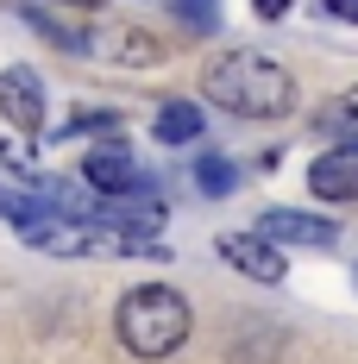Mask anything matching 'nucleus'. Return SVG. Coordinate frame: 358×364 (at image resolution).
Returning a JSON list of instances; mask_svg holds the SVG:
<instances>
[{
  "instance_id": "1",
  "label": "nucleus",
  "mask_w": 358,
  "mask_h": 364,
  "mask_svg": "<svg viewBox=\"0 0 358 364\" xmlns=\"http://www.w3.org/2000/svg\"><path fill=\"white\" fill-rule=\"evenodd\" d=\"M201 95L233 119H283L295 113V75L264 50H226L201 70Z\"/></svg>"
},
{
  "instance_id": "2",
  "label": "nucleus",
  "mask_w": 358,
  "mask_h": 364,
  "mask_svg": "<svg viewBox=\"0 0 358 364\" xmlns=\"http://www.w3.org/2000/svg\"><path fill=\"white\" fill-rule=\"evenodd\" d=\"M113 333H120V346L132 352V358L157 364L182 352L189 346V333H195V308H189V295L177 283H139V289L120 295V308H113Z\"/></svg>"
},
{
  "instance_id": "3",
  "label": "nucleus",
  "mask_w": 358,
  "mask_h": 364,
  "mask_svg": "<svg viewBox=\"0 0 358 364\" xmlns=\"http://www.w3.org/2000/svg\"><path fill=\"white\" fill-rule=\"evenodd\" d=\"M0 119L19 126L26 139L44 132V75H38V70H26V63L0 70Z\"/></svg>"
},
{
  "instance_id": "4",
  "label": "nucleus",
  "mask_w": 358,
  "mask_h": 364,
  "mask_svg": "<svg viewBox=\"0 0 358 364\" xmlns=\"http://www.w3.org/2000/svg\"><path fill=\"white\" fill-rule=\"evenodd\" d=\"M251 232L270 239V245H339V220L302 214V208H270V214H258Z\"/></svg>"
},
{
  "instance_id": "5",
  "label": "nucleus",
  "mask_w": 358,
  "mask_h": 364,
  "mask_svg": "<svg viewBox=\"0 0 358 364\" xmlns=\"http://www.w3.org/2000/svg\"><path fill=\"white\" fill-rule=\"evenodd\" d=\"M239 277H251V283H283L289 277V257L270 245V239H258V232H220V245H214Z\"/></svg>"
},
{
  "instance_id": "6",
  "label": "nucleus",
  "mask_w": 358,
  "mask_h": 364,
  "mask_svg": "<svg viewBox=\"0 0 358 364\" xmlns=\"http://www.w3.org/2000/svg\"><path fill=\"white\" fill-rule=\"evenodd\" d=\"M132 176H139V164H132V145H126V139H101V145L82 157V182H88L95 195H120Z\"/></svg>"
},
{
  "instance_id": "7",
  "label": "nucleus",
  "mask_w": 358,
  "mask_h": 364,
  "mask_svg": "<svg viewBox=\"0 0 358 364\" xmlns=\"http://www.w3.org/2000/svg\"><path fill=\"white\" fill-rule=\"evenodd\" d=\"M308 188H315L321 201H358V145L321 151L315 170H308Z\"/></svg>"
},
{
  "instance_id": "8",
  "label": "nucleus",
  "mask_w": 358,
  "mask_h": 364,
  "mask_svg": "<svg viewBox=\"0 0 358 364\" xmlns=\"http://www.w3.org/2000/svg\"><path fill=\"white\" fill-rule=\"evenodd\" d=\"M82 50H95V57H120V63H132V70H144V63H157V57H164V44H157L151 32H139V26L82 32Z\"/></svg>"
},
{
  "instance_id": "9",
  "label": "nucleus",
  "mask_w": 358,
  "mask_h": 364,
  "mask_svg": "<svg viewBox=\"0 0 358 364\" xmlns=\"http://www.w3.org/2000/svg\"><path fill=\"white\" fill-rule=\"evenodd\" d=\"M201 126H208V119H201L195 101H164L157 119H151V139H157V145H195V139H201Z\"/></svg>"
},
{
  "instance_id": "10",
  "label": "nucleus",
  "mask_w": 358,
  "mask_h": 364,
  "mask_svg": "<svg viewBox=\"0 0 358 364\" xmlns=\"http://www.w3.org/2000/svg\"><path fill=\"white\" fill-rule=\"evenodd\" d=\"M170 19L195 38H214L220 32V0H170Z\"/></svg>"
},
{
  "instance_id": "11",
  "label": "nucleus",
  "mask_w": 358,
  "mask_h": 364,
  "mask_svg": "<svg viewBox=\"0 0 358 364\" xmlns=\"http://www.w3.org/2000/svg\"><path fill=\"white\" fill-rule=\"evenodd\" d=\"M195 188H201V195H233V188H239V170H233L220 151H201V157H195Z\"/></svg>"
},
{
  "instance_id": "12",
  "label": "nucleus",
  "mask_w": 358,
  "mask_h": 364,
  "mask_svg": "<svg viewBox=\"0 0 358 364\" xmlns=\"http://www.w3.org/2000/svg\"><path fill=\"white\" fill-rule=\"evenodd\" d=\"M113 126H120V113H113V107H95V113H70V119L57 126V139L70 145V139H82V132H113Z\"/></svg>"
},
{
  "instance_id": "13",
  "label": "nucleus",
  "mask_w": 358,
  "mask_h": 364,
  "mask_svg": "<svg viewBox=\"0 0 358 364\" xmlns=\"http://www.w3.org/2000/svg\"><path fill=\"white\" fill-rule=\"evenodd\" d=\"M321 13H333V19H346V26H358V0H321Z\"/></svg>"
},
{
  "instance_id": "14",
  "label": "nucleus",
  "mask_w": 358,
  "mask_h": 364,
  "mask_svg": "<svg viewBox=\"0 0 358 364\" xmlns=\"http://www.w3.org/2000/svg\"><path fill=\"white\" fill-rule=\"evenodd\" d=\"M251 6H258V19H283L289 13V0H251Z\"/></svg>"
},
{
  "instance_id": "15",
  "label": "nucleus",
  "mask_w": 358,
  "mask_h": 364,
  "mask_svg": "<svg viewBox=\"0 0 358 364\" xmlns=\"http://www.w3.org/2000/svg\"><path fill=\"white\" fill-rule=\"evenodd\" d=\"M63 6H82V13H95V6H107V0H63Z\"/></svg>"
},
{
  "instance_id": "16",
  "label": "nucleus",
  "mask_w": 358,
  "mask_h": 364,
  "mask_svg": "<svg viewBox=\"0 0 358 364\" xmlns=\"http://www.w3.org/2000/svg\"><path fill=\"white\" fill-rule=\"evenodd\" d=\"M346 107H352V119H358V88H352V95H346Z\"/></svg>"
},
{
  "instance_id": "17",
  "label": "nucleus",
  "mask_w": 358,
  "mask_h": 364,
  "mask_svg": "<svg viewBox=\"0 0 358 364\" xmlns=\"http://www.w3.org/2000/svg\"><path fill=\"white\" fill-rule=\"evenodd\" d=\"M352 283H358V270H352Z\"/></svg>"
}]
</instances>
